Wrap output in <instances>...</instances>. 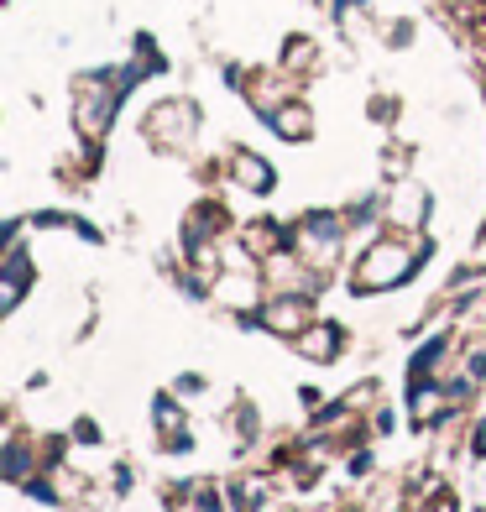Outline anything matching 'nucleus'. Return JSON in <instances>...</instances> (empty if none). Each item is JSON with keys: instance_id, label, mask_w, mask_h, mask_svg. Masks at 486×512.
Masks as SVG:
<instances>
[]
</instances>
